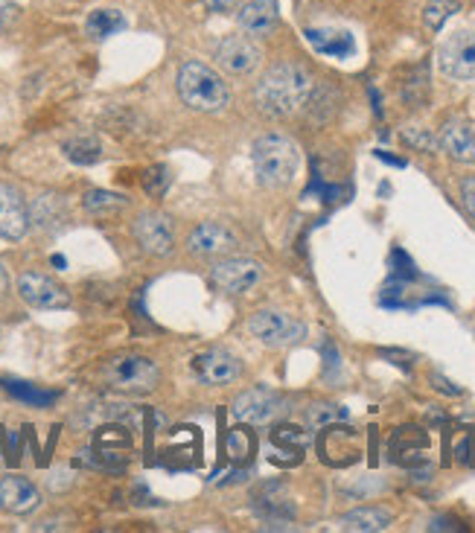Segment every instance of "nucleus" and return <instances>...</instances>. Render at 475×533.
Instances as JSON below:
<instances>
[{"mask_svg":"<svg viewBox=\"0 0 475 533\" xmlns=\"http://www.w3.org/2000/svg\"><path fill=\"white\" fill-rule=\"evenodd\" d=\"M312 94V76L309 70L292 62L274 65L257 85V102L272 117H289L301 105H306Z\"/></svg>","mask_w":475,"mask_h":533,"instance_id":"1","label":"nucleus"},{"mask_svg":"<svg viewBox=\"0 0 475 533\" xmlns=\"http://www.w3.org/2000/svg\"><path fill=\"white\" fill-rule=\"evenodd\" d=\"M251 164L257 172V181L263 187H286L295 181L298 167H301V152L295 140L283 134H266L254 143L251 149Z\"/></svg>","mask_w":475,"mask_h":533,"instance_id":"2","label":"nucleus"},{"mask_svg":"<svg viewBox=\"0 0 475 533\" xmlns=\"http://www.w3.org/2000/svg\"><path fill=\"white\" fill-rule=\"evenodd\" d=\"M178 97L193 111L213 114L231 102V91L213 67L202 65V62H187L178 70Z\"/></svg>","mask_w":475,"mask_h":533,"instance_id":"3","label":"nucleus"},{"mask_svg":"<svg viewBox=\"0 0 475 533\" xmlns=\"http://www.w3.org/2000/svg\"><path fill=\"white\" fill-rule=\"evenodd\" d=\"M102 376L111 388L123 391V394H149L158 388L161 382V370L152 359L137 356V353H120L111 356L102 365Z\"/></svg>","mask_w":475,"mask_h":533,"instance_id":"4","label":"nucleus"},{"mask_svg":"<svg viewBox=\"0 0 475 533\" xmlns=\"http://www.w3.org/2000/svg\"><path fill=\"white\" fill-rule=\"evenodd\" d=\"M438 65L449 79H475V30L449 35L438 50Z\"/></svg>","mask_w":475,"mask_h":533,"instance_id":"5","label":"nucleus"},{"mask_svg":"<svg viewBox=\"0 0 475 533\" xmlns=\"http://www.w3.org/2000/svg\"><path fill=\"white\" fill-rule=\"evenodd\" d=\"M248 330L257 335L266 347H289L306 335V327L301 321H295L283 312H272V309L257 312L248 321Z\"/></svg>","mask_w":475,"mask_h":533,"instance_id":"6","label":"nucleus"},{"mask_svg":"<svg viewBox=\"0 0 475 533\" xmlns=\"http://www.w3.org/2000/svg\"><path fill=\"white\" fill-rule=\"evenodd\" d=\"M263 277V266L254 263V260H242V257H234V260H222L216 266L210 268V283L225 292V295H242V292H251Z\"/></svg>","mask_w":475,"mask_h":533,"instance_id":"7","label":"nucleus"},{"mask_svg":"<svg viewBox=\"0 0 475 533\" xmlns=\"http://www.w3.org/2000/svg\"><path fill=\"white\" fill-rule=\"evenodd\" d=\"M18 295L33 309H65V306H70L68 289L59 286L53 277L38 274V271H27V274L18 277Z\"/></svg>","mask_w":475,"mask_h":533,"instance_id":"8","label":"nucleus"},{"mask_svg":"<svg viewBox=\"0 0 475 533\" xmlns=\"http://www.w3.org/2000/svg\"><path fill=\"white\" fill-rule=\"evenodd\" d=\"M260 59H263V50L257 47V41H251V35H228L216 44V62L234 76L251 73L260 65Z\"/></svg>","mask_w":475,"mask_h":533,"instance_id":"9","label":"nucleus"},{"mask_svg":"<svg viewBox=\"0 0 475 533\" xmlns=\"http://www.w3.org/2000/svg\"><path fill=\"white\" fill-rule=\"evenodd\" d=\"M135 239L143 245L146 254L170 257L175 248V225L164 213H143L135 222Z\"/></svg>","mask_w":475,"mask_h":533,"instance_id":"10","label":"nucleus"},{"mask_svg":"<svg viewBox=\"0 0 475 533\" xmlns=\"http://www.w3.org/2000/svg\"><path fill=\"white\" fill-rule=\"evenodd\" d=\"M280 411H283V400L269 388H248L234 400V417L239 423L263 426V423H272Z\"/></svg>","mask_w":475,"mask_h":533,"instance_id":"11","label":"nucleus"},{"mask_svg":"<svg viewBox=\"0 0 475 533\" xmlns=\"http://www.w3.org/2000/svg\"><path fill=\"white\" fill-rule=\"evenodd\" d=\"M193 370L202 379V385L219 388V385H228V382L237 379L239 362L234 353H228L222 347H210V350H204L193 359Z\"/></svg>","mask_w":475,"mask_h":533,"instance_id":"12","label":"nucleus"},{"mask_svg":"<svg viewBox=\"0 0 475 533\" xmlns=\"http://www.w3.org/2000/svg\"><path fill=\"white\" fill-rule=\"evenodd\" d=\"M41 504V493L24 475H3L0 478V510L12 516H27Z\"/></svg>","mask_w":475,"mask_h":533,"instance_id":"13","label":"nucleus"},{"mask_svg":"<svg viewBox=\"0 0 475 533\" xmlns=\"http://www.w3.org/2000/svg\"><path fill=\"white\" fill-rule=\"evenodd\" d=\"M30 231V210L21 193L9 184H0V239H21Z\"/></svg>","mask_w":475,"mask_h":533,"instance_id":"14","label":"nucleus"},{"mask_svg":"<svg viewBox=\"0 0 475 533\" xmlns=\"http://www.w3.org/2000/svg\"><path fill=\"white\" fill-rule=\"evenodd\" d=\"M187 248L196 257H222V254H231L237 248V236L231 234L225 225L204 222L199 228H193V234L187 239Z\"/></svg>","mask_w":475,"mask_h":533,"instance_id":"15","label":"nucleus"},{"mask_svg":"<svg viewBox=\"0 0 475 533\" xmlns=\"http://www.w3.org/2000/svg\"><path fill=\"white\" fill-rule=\"evenodd\" d=\"M438 146L461 164H475V126L464 120H449L438 134Z\"/></svg>","mask_w":475,"mask_h":533,"instance_id":"16","label":"nucleus"},{"mask_svg":"<svg viewBox=\"0 0 475 533\" xmlns=\"http://www.w3.org/2000/svg\"><path fill=\"white\" fill-rule=\"evenodd\" d=\"M239 30L251 38H263L277 27V3L274 0H248L237 12Z\"/></svg>","mask_w":475,"mask_h":533,"instance_id":"17","label":"nucleus"},{"mask_svg":"<svg viewBox=\"0 0 475 533\" xmlns=\"http://www.w3.org/2000/svg\"><path fill=\"white\" fill-rule=\"evenodd\" d=\"M341 531L353 533H376L385 531L391 525V510L385 507H359V510H350L339 519Z\"/></svg>","mask_w":475,"mask_h":533,"instance_id":"18","label":"nucleus"},{"mask_svg":"<svg viewBox=\"0 0 475 533\" xmlns=\"http://www.w3.org/2000/svg\"><path fill=\"white\" fill-rule=\"evenodd\" d=\"M306 41L333 59H347L353 53V35L341 33V30H306Z\"/></svg>","mask_w":475,"mask_h":533,"instance_id":"19","label":"nucleus"},{"mask_svg":"<svg viewBox=\"0 0 475 533\" xmlns=\"http://www.w3.org/2000/svg\"><path fill=\"white\" fill-rule=\"evenodd\" d=\"M126 27H129V21H126V15L120 9H94L85 18V33L97 38V41L108 38V35L123 33Z\"/></svg>","mask_w":475,"mask_h":533,"instance_id":"20","label":"nucleus"},{"mask_svg":"<svg viewBox=\"0 0 475 533\" xmlns=\"http://www.w3.org/2000/svg\"><path fill=\"white\" fill-rule=\"evenodd\" d=\"M62 152L73 164L91 167V164H97L102 158V143L97 137H91V134H76V137H70V140L62 143Z\"/></svg>","mask_w":475,"mask_h":533,"instance_id":"21","label":"nucleus"},{"mask_svg":"<svg viewBox=\"0 0 475 533\" xmlns=\"http://www.w3.org/2000/svg\"><path fill=\"white\" fill-rule=\"evenodd\" d=\"M461 9V3L458 0H429V6L423 9V24L429 27V30H441L443 24L455 15Z\"/></svg>","mask_w":475,"mask_h":533,"instance_id":"22","label":"nucleus"},{"mask_svg":"<svg viewBox=\"0 0 475 533\" xmlns=\"http://www.w3.org/2000/svg\"><path fill=\"white\" fill-rule=\"evenodd\" d=\"M85 207L91 210V213H117V210H123L126 207V199L123 196H117V193H105V190H91L88 196H85Z\"/></svg>","mask_w":475,"mask_h":533,"instance_id":"23","label":"nucleus"},{"mask_svg":"<svg viewBox=\"0 0 475 533\" xmlns=\"http://www.w3.org/2000/svg\"><path fill=\"white\" fill-rule=\"evenodd\" d=\"M344 417H347V411L339 408V405H312L309 408V426L312 429H324V426L339 423Z\"/></svg>","mask_w":475,"mask_h":533,"instance_id":"24","label":"nucleus"},{"mask_svg":"<svg viewBox=\"0 0 475 533\" xmlns=\"http://www.w3.org/2000/svg\"><path fill=\"white\" fill-rule=\"evenodd\" d=\"M6 391L12 397H18V400L33 402V405H50V402L56 400L53 394H44V391H38L33 385H24V382H6Z\"/></svg>","mask_w":475,"mask_h":533,"instance_id":"25","label":"nucleus"},{"mask_svg":"<svg viewBox=\"0 0 475 533\" xmlns=\"http://www.w3.org/2000/svg\"><path fill=\"white\" fill-rule=\"evenodd\" d=\"M461 201H464L467 213L475 219V175L473 178H464V181H461Z\"/></svg>","mask_w":475,"mask_h":533,"instance_id":"26","label":"nucleus"},{"mask_svg":"<svg viewBox=\"0 0 475 533\" xmlns=\"http://www.w3.org/2000/svg\"><path fill=\"white\" fill-rule=\"evenodd\" d=\"M406 140L411 146H420L423 152H435V149H438V140L423 132H406Z\"/></svg>","mask_w":475,"mask_h":533,"instance_id":"27","label":"nucleus"},{"mask_svg":"<svg viewBox=\"0 0 475 533\" xmlns=\"http://www.w3.org/2000/svg\"><path fill=\"white\" fill-rule=\"evenodd\" d=\"M167 181H170L167 169H152V172H149V178H146V190H149V193H161Z\"/></svg>","mask_w":475,"mask_h":533,"instance_id":"28","label":"nucleus"},{"mask_svg":"<svg viewBox=\"0 0 475 533\" xmlns=\"http://www.w3.org/2000/svg\"><path fill=\"white\" fill-rule=\"evenodd\" d=\"M18 18V3L15 0H0V27H9Z\"/></svg>","mask_w":475,"mask_h":533,"instance_id":"29","label":"nucleus"},{"mask_svg":"<svg viewBox=\"0 0 475 533\" xmlns=\"http://www.w3.org/2000/svg\"><path fill=\"white\" fill-rule=\"evenodd\" d=\"M204 9L216 12V15H225V12H234L239 6V0H202Z\"/></svg>","mask_w":475,"mask_h":533,"instance_id":"30","label":"nucleus"},{"mask_svg":"<svg viewBox=\"0 0 475 533\" xmlns=\"http://www.w3.org/2000/svg\"><path fill=\"white\" fill-rule=\"evenodd\" d=\"M9 292V274H6V268L0 266V298Z\"/></svg>","mask_w":475,"mask_h":533,"instance_id":"31","label":"nucleus"}]
</instances>
